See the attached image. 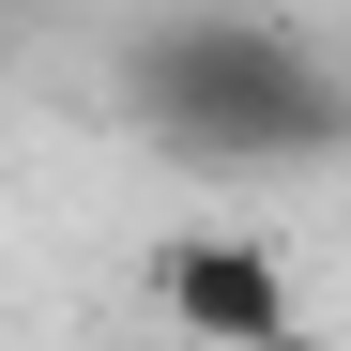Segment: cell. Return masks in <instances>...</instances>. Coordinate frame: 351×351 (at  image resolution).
I'll list each match as a JSON object with an SVG mask.
<instances>
[{
    "mask_svg": "<svg viewBox=\"0 0 351 351\" xmlns=\"http://www.w3.org/2000/svg\"><path fill=\"white\" fill-rule=\"evenodd\" d=\"M153 306L199 351H306V290H290V260L245 245V229H168L153 245Z\"/></svg>",
    "mask_w": 351,
    "mask_h": 351,
    "instance_id": "2",
    "label": "cell"
},
{
    "mask_svg": "<svg viewBox=\"0 0 351 351\" xmlns=\"http://www.w3.org/2000/svg\"><path fill=\"white\" fill-rule=\"evenodd\" d=\"M138 107L184 153H214V168H275V153H321L336 138L321 62L275 46V31H153L138 46Z\"/></svg>",
    "mask_w": 351,
    "mask_h": 351,
    "instance_id": "1",
    "label": "cell"
}]
</instances>
